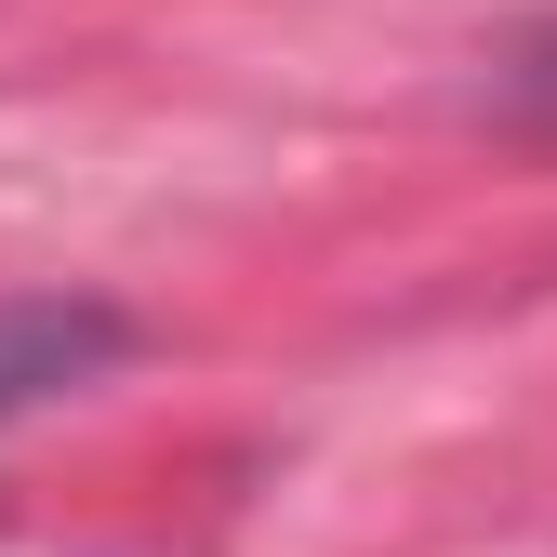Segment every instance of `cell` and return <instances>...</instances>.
I'll list each match as a JSON object with an SVG mask.
<instances>
[{"instance_id":"6da1fadb","label":"cell","mask_w":557,"mask_h":557,"mask_svg":"<svg viewBox=\"0 0 557 557\" xmlns=\"http://www.w3.org/2000/svg\"><path fill=\"white\" fill-rule=\"evenodd\" d=\"M133 359V319L94 306V293H0V425H27V411L81 398Z\"/></svg>"},{"instance_id":"7a4b0ae2","label":"cell","mask_w":557,"mask_h":557,"mask_svg":"<svg viewBox=\"0 0 557 557\" xmlns=\"http://www.w3.org/2000/svg\"><path fill=\"white\" fill-rule=\"evenodd\" d=\"M505 107H518V120H557V14L518 27V53H505Z\"/></svg>"}]
</instances>
